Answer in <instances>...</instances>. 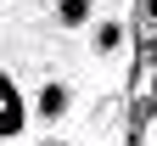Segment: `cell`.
I'll list each match as a JSON object with an SVG mask.
<instances>
[{"mask_svg": "<svg viewBox=\"0 0 157 146\" xmlns=\"http://www.w3.org/2000/svg\"><path fill=\"white\" fill-rule=\"evenodd\" d=\"M124 45V23H101L95 28V51H118Z\"/></svg>", "mask_w": 157, "mask_h": 146, "instance_id": "277c9868", "label": "cell"}, {"mask_svg": "<svg viewBox=\"0 0 157 146\" xmlns=\"http://www.w3.org/2000/svg\"><path fill=\"white\" fill-rule=\"evenodd\" d=\"M45 146H62V140H45Z\"/></svg>", "mask_w": 157, "mask_h": 146, "instance_id": "8992f818", "label": "cell"}, {"mask_svg": "<svg viewBox=\"0 0 157 146\" xmlns=\"http://www.w3.org/2000/svg\"><path fill=\"white\" fill-rule=\"evenodd\" d=\"M0 124H6V135H23V101H17L11 79H0Z\"/></svg>", "mask_w": 157, "mask_h": 146, "instance_id": "6da1fadb", "label": "cell"}, {"mask_svg": "<svg viewBox=\"0 0 157 146\" xmlns=\"http://www.w3.org/2000/svg\"><path fill=\"white\" fill-rule=\"evenodd\" d=\"M95 11V0H56V17H62V28H84Z\"/></svg>", "mask_w": 157, "mask_h": 146, "instance_id": "3957f363", "label": "cell"}, {"mask_svg": "<svg viewBox=\"0 0 157 146\" xmlns=\"http://www.w3.org/2000/svg\"><path fill=\"white\" fill-rule=\"evenodd\" d=\"M62 112H67V85H45V90H39V118L56 124Z\"/></svg>", "mask_w": 157, "mask_h": 146, "instance_id": "7a4b0ae2", "label": "cell"}, {"mask_svg": "<svg viewBox=\"0 0 157 146\" xmlns=\"http://www.w3.org/2000/svg\"><path fill=\"white\" fill-rule=\"evenodd\" d=\"M146 17H151V23H157V0H146Z\"/></svg>", "mask_w": 157, "mask_h": 146, "instance_id": "5b68a950", "label": "cell"}]
</instances>
